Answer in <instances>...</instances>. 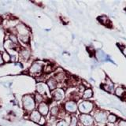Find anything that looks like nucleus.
Listing matches in <instances>:
<instances>
[{
  "instance_id": "23",
  "label": "nucleus",
  "mask_w": 126,
  "mask_h": 126,
  "mask_svg": "<svg viewBox=\"0 0 126 126\" xmlns=\"http://www.w3.org/2000/svg\"><path fill=\"white\" fill-rule=\"evenodd\" d=\"M4 46H5L7 49H14V47H15V45L10 40V39L5 41V44H4Z\"/></svg>"
},
{
  "instance_id": "25",
  "label": "nucleus",
  "mask_w": 126,
  "mask_h": 126,
  "mask_svg": "<svg viewBox=\"0 0 126 126\" xmlns=\"http://www.w3.org/2000/svg\"><path fill=\"white\" fill-rule=\"evenodd\" d=\"M43 72L46 73H50L51 71H53V66L48 64V65H47L44 68H43Z\"/></svg>"
},
{
  "instance_id": "31",
  "label": "nucleus",
  "mask_w": 126,
  "mask_h": 126,
  "mask_svg": "<svg viewBox=\"0 0 126 126\" xmlns=\"http://www.w3.org/2000/svg\"><path fill=\"white\" fill-rule=\"evenodd\" d=\"M4 63V62H3V60H2V54H0V65H2Z\"/></svg>"
},
{
  "instance_id": "15",
  "label": "nucleus",
  "mask_w": 126,
  "mask_h": 126,
  "mask_svg": "<svg viewBox=\"0 0 126 126\" xmlns=\"http://www.w3.org/2000/svg\"><path fill=\"white\" fill-rule=\"evenodd\" d=\"M54 78L56 80V81L58 83V82H62L64 81L65 78V75L64 73H58L57 74H55V76L54 77Z\"/></svg>"
},
{
  "instance_id": "27",
  "label": "nucleus",
  "mask_w": 126,
  "mask_h": 126,
  "mask_svg": "<svg viewBox=\"0 0 126 126\" xmlns=\"http://www.w3.org/2000/svg\"><path fill=\"white\" fill-rule=\"evenodd\" d=\"M77 119L76 117H71L70 124L69 126H77Z\"/></svg>"
},
{
  "instance_id": "32",
  "label": "nucleus",
  "mask_w": 126,
  "mask_h": 126,
  "mask_svg": "<svg viewBox=\"0 0 126 126\" xmlns=\"http://www.w3.org/2000/svg\"><path fill=\"white\" fill-rule=\"evenodd\" d=\"M122 53L124 54L125 56H126V47H124V48L122 49Z\"/></svg>"
},
{
  "instance_id": "9",
  "label": "nucleus",
  "mask_w": 126,
  "mask_h": 126,
  "mask_svg": "<svg viewBox=\"0 0 126 126\" xmlns=\"http://www.w3.org/2000/svg\"><path fill=\"white\" fill-rule=\"evenodd\" d=\"M47 86L48 87V88L50 91H54L57 88L58 86V82L54 77H50L47 82Z\"/></svg>"
},
{
  "instance_id": "1",
  "label": "nucleus",
  "mask_w": 126,
  "mask_h": 126,
  "mask_svg": "<svg viewBox=\"0 0 126 126\" xmlns=\"http://www.w3.org/2000/svg\"><path fill=\"white\" fill-rule=\"evenodd\" d=\"M23 108L26 112H32L35 108V98L32 94H25L22 98Z\"/></svg>"
},
{
  "instance_id": "22",
  "label": "nucleus",
  "mask_w": 126,
  "mask_h": 126,
  "mask_svg": "<svg viewBox=\"0 0 126 126\" xmlns=\"http://www.w3.org/2000/svg\"><path fill=\"white\" fill-rule=\"evenodd\" d=\"M98 21H99L102 25H107V22L109 21V19L107 17H106V16H101V17H98Z\"/></svg>"
},
{
  "instance_id": "6",
  "label": "nucleus",
  "mask_w": 126,
  "mask_h": 126,
  "mask_svg": "<svg viewBox=\"0 0 126 126\" xmlns=\"http://www.w3.org/2000/svg\"><path fill=\"white\" fill-rule=\"evenodd\" d=\"M80 122L84 126H91L93 124V117L88 114H81L80 117Z\"/></svg>"
},
{
  "instance_id": "19",
  "label": "nucleus",
  "mask_w": 126,
  "mask_h": 126,
  "mask_svg": "<svg viewBox=\"0 0 126 126\" xmlns=\"http://www.w3.org/2000/svg\"><path fill=\"white\" fill-rule=\"evenodd\" d=\"M9 39L14 43L15 46H17L18 44V41H17V35H14V34H10L9 35Z\"/></svg>"
},
{
  "instance_id": "13",
  "label": "nucleus",
  "mask_w": 126,
  "mask_h": 126,
  "mask_svg": "<svg viewBox=\"0 0 126 126\" xmlns=\"http://www.w3.org/2000/svg\"><path fill=\"white\" fill-rule=\"evenodd\" d=\"M20 57H21L23 59H25V60H28L29 58H30V54H31V52H30V50L28 49V48H23L20 50Z\"/></svg>"
},
{
  "instance_id": "20",
  "label": "nucleus",
  "mask_w": 126,
  "mask_h": 126,
  "mask_svg": "<svg viewBox=\"0 0 126 126\" xmlns=\"http://www.w3.org/2000/svg\"><path fill=\"white\" fill-rule=\"evenodd\" d=\"M58 112H59V109L58 106H54L51 107L50 109V113H51V116H57L58 114Z\"/></svg>"
},
{
  "instance_id": "17",
  "label": "nucleus",
  "mask_w": 126,
  "mask_h": 126,
  "mask_svg": "<svg viewBox=\"0 0 126 126\" xmlns=\"http://www.w3.org/2000/svg\"><path fill=\"white\" fill-rule=\"evenodd\" d=\"M102 88H103L104 90L107 91V92H113V84L111 83V81H110L107 84H106L104 85H102Z\"/></svg>"
},
{
  "instance_id": "29",
  "label": "nucleus",
  "mask_w": 126,
  "mask_h": 126,
  "mask_svg": "<svg viewBox=\"0 0 126 126\" xmlns=\"http://www.w3.org/2000/svg\"><path fill=\"white\" fill-rule=\"evenodd\" d=\"M118 126H126V121L121 120L118 123Z\"/></svg>"
},
{
  "instance_id": "33",
  "label": "nucleus",
  "mask_w": 126,
  "mask_h": 126,
  "mask_svg": "<svg viewBox=\"0 0 126 126\" xmlns=\"http://www.w3.org/2000/svg\"><path fill=\"white\" fill-rule=\"evenodd\" d=\"M125 10H126V9H125Z\"/></svg>"
},
{
  "instance_id": "4",
  "label": "nucleus",
  "mask_w": 126,
  "mask_h": 126,
  "mask_svg": "<svg viewBox=\"0 0 126 126\" xmlns=\"http://www.w3.org/2000/svg\"><path fill=\"white\" fill-rule=\"evenodd\" d=\"M16 31L18 34V36H25V35H29V30L28 27L24 24H18L16 26Z\"/></svg>"
},
{
  "instance_id": "21",
  "label": "nucleus",
  "mask_w": 126,
  "mask_h": 126,
  "mask_svg": "<svg viewBox=\"0 0 126 126\" xmlns=\"http://www.w3.org/2000/svg\"><path fill=\"white\" fill-rule=\"evenodd\" d=\"M2 60L4 62L7 63V62H10V55L7 52H4L2 55Z\"/></svg>"
},
{
  "instance_id": "28",
  "label": "nucleus",
  "mask_w": 126,
  "mask_h": 126,
  "mask_svg": "<svg viewBox=\"0 0 126 126\" xmlns=\"http://www.w3.org/2000/svg\"><path fill=\"white\" fill-rule=\"evenodd\" d=\"M56 126H69V125H68V124H67V122H66L65 121L62 120V121H58V122L57 125H56Z\"/></svg>"
},
{
  "instance_id": "24",
  "label": "nucleus",
  "mask_w": 126,
  "mask_h": 126,
  "mask_svg": "<svg viewBox=\"0 0 126 126\" xmlns=\"http://www.w3.org/2000/svg\"><path fill=\"white\" fill-rule=\"evenodd\" d=\"M34 98H35V102H39V103H41V102H43V97L42 94H36Z\"/></svg>"
},
{
  "instance_id": "26",
  "label": "nucleus",
  "mask_w": 126,
  "mask_h": 126,
  "mask_svg": "<svg viewBox=\"0 0 126 126\" xmlns=\"http://www.w3.org/2000/svg\"><path fill=\"white\" fill-rule=\"evenodd\" d=\"M117 119V117L116 115H114V114H110L107 117V121L109 122H111V123H113V122H115Z\"/></svg>"
},
{
  "instance_id": "11",
  "label": "nucleus",
  "mask_w": 126,
  "mask_h": 126,
  "mask_svg": "<svg viewBox=\"0 0 126 126\" xmlns=\"http://www.w3.org/2000/svg\"><path fill=\"white\" fill-rule=\"evenodd\" d=\"M41 117L42 116L40 115V113L38 112V110H33V111L31 113L29 118H30L31 121H32L34 122H36V123H39V120H40Z\"/></svg>"
},
{
  "instance_id": "16",
  "label": "nucleus",
  "mask_w": 126,
  "mask_h": 126,
  "mask_svg": "<svg viewBox=\"0 0 126 126\" xmlns=\"http://www.w3.org/2000/svg\"><path fill=\"white\" fill-rule=\"evenodd\" d=\"M125 93H126V90L124 88H122V87H118L115 91V94H117V96L121 98L123 97Z\"/></svg>"
},
{
  "instance_id": "2",
  "label": "nucleus",
  "mask_w": 126,
  "mask_h": 126,
  "mask_svg": "<svg viewBox=\"0 0 126 126\" xmlns=\"http://www.w3.org/2000/svg\"><path fill=\"white\" fill-rule=\"evenodd\" d=\"M79 111L82 114H88L93 109V103L89 101H84L82 102L78 106Z\"/></svg>"
},
{
  "instance_id": "8",
  "label": "nucleus",
  "mask_w": 126,
  "mask_h": 126,
  "mask_svg": "<svg viewBox=\"0 0 126 126\" xmlns=\"http://www.w3.org/2000/svg\"><path fill=\"white\" fill-rule=\"evenodd\" d=\"M65 110L69 113H75L77 110V105L76 102L69 101L66 102L65 104Z\"/></svg>"
},
{
  "instance_id": "18",
  "label": "nucleus",
  "mask_w": 126,
  "mask_h": 126,
  "mask_svg": "<svg viewBox=\"0 0 126 126\" xmlns=\"http://www.w3.org/2000/svg\"><path fill=\"white\" fill-rule=\"evenodd\" d=\"M93 92H92V90L91 88H88V89H85L84 94H83V98H90L92 96Z\"/></svg>"
},
{
  "instance_id": "5",
  "label": "nucleus",
  "mask_w": 126,
  "mask_h": 126,
  "mask_svg": "<svg viewBox=\"0 0 126 126\" xmlns=\"http://www.w3.org/2000/svg\"><path fill=\"white\" fill-rule=\"evenodd\" d=\"M52 95L55 101H62L65 98V91L62 88H56L53 91Z\"/></svg>"
},
{
  "instance_id": "12",
  "label": "nucleus",
  "mask_w": 126,
  "mask_h": 126,
  "mask_svg": "<svg viewBox=\"0 0 126 126\" xmlns=\"http://www.w3.org/2000/svg\"><path fill=\"white\" fill-rule=\"evenodd\" d=\"M94 119H95L98 122H103L106 121V113L105 112H98L94 114Z\"/></svg>"
},
{
  "instance_id": "10",
  "label": "nucleus",
  "mask_w": 126,
  "mask_h": 126,
  "mask_svg": "<svg viewBox=\"0 0 126 126\" xmlns=\"http://www.w3.org/2000/svg\"><path fill=\"white\" fill-rule=\"evenodd\" d=\"M47 87L45 84H43V83H39V84H36V91L39 94H42L43 95L47 91Z\"/></svg>"
},
{
  "instance_id": "30",
  "label": "nucleus",
  "mask_w": 126,
  "mask_h": 126,
  "mask_svg": "<svg viewBox=\"0 0 126 126\" xmlns=\"http://www.w3.org/2000/svg\"><path fill=\"white\" fill-rule=\"evenodd\" d=\"M44 123H45V118H44V117L42 116L40 120H39V125H44Z\"/></svg>"
},
{
  "instance_id": "3",
  "label": "nucleus",
  "mask_w": 126,
  "mask_h": 126,
  "mask_svg": "<svg viewBox=\"0 0 126 126\" xmlns=\"http://www.w3.org/2000/svg\"><path fill=\"white\" fill-rule=\"evenodd\" d=\"M43 70V64L40 62H35L29 68V73L31 75L39 74Z\"/></svg>"
},
{
  "instance_id": "7",
  "label": "nucleus",
  "mask_w": 126,
  "mask_h": 126,
  "mask_svg": "<svg viewBox=\"0 0 126 126\" xmlns=\"http://www.w3.org/2000/svg\"><path fill=\"white\" fill-rule=\"evenodd\" d=\"M49 106L45 102H43L39 104L38 106V112L40 113V115L43 117L47 116L49 113Z\"/></svg>"
},
{
  "instance_id": "14",
  "label": "nucleus",
  "mask_w": 126,
  "mask_h": 126,
  "mask_svg": "<svg viewBox=\"0 0 126 126\" xmlns=\"http://www.w3.org/2000/svg\"><path fill=\"white\" fill-rule=\"evenodd\" d=\"M96 56L98 58V60H100V61H105V60H110L108 56H106V55L104 54V52L102 50H98L97 52H96Z\"/></svg>"
}]
</instances>
